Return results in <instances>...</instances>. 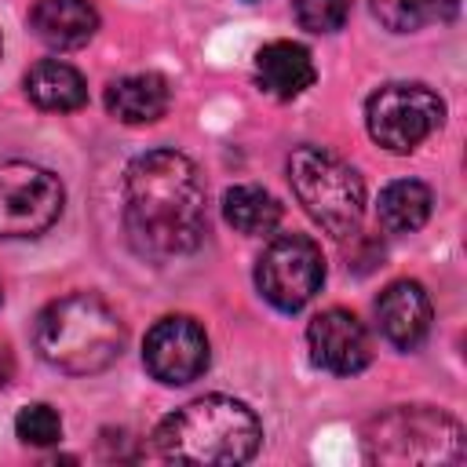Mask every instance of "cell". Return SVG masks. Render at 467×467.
<instances>
[{"label": "cell", "instance_id": "19", "mask_svg": "<svg viewBox=\"0 0 467 467\" xmlns=\"http://www.w3.org/2000/svg\"><path fill=\"white\" fill-rule=\"evenodd\" d=\"M15 434L26 441V445H36V449H47L62 438V420L51 405L44 401H33L26 405L18 416H15Z\"/></svg>", "mask_w": 467, "mask_h": 467}, {"label": "cell", "instance_id": "10", "mask_svg": "<svg viewBox=\"0 0 467 467\" xmlns=\"http://www.w3.org/2000/svg\"><path fill=\"white\" fill-rule=\"evenodd\" d=\"M306 347H310L314 365L332 376H354L372 361V339L365 325L343 306H332L310 317Z\"/></svg>", "mask_w": 467, "mask_h": 467}, {"label": "cell", "instance_id": "18", "mask_svg": "<svg viewBox=\"0 0 467 467\" xmlns=\"http://www.w3.org/2000/svg\"><path fill=\"white\" fill-rule=\"evenodd\" d=\"M368 4L379 26H387L390 33H416L431 22H441L456 7V0H368Z\"/></svg>", "mask_w": 467, "mask_h": 467}, {"label": "cell", "instance_id": "14", "mask_svg": "<svg viewBox=\"0 0 467 467\" xmlns=\"http://www.w3.org/2000/svg\"><path fill=\"white\" fill-rule=\"evenodd\" d=\"M171 88L161 73H128L106 88V109L120 124H153L168 113Z\"/></svg>", "mask_w": 467, "mask_h": 467}, {"label": "cell", "instance_id": "17", "mask_svg": "<svg viewBox=\"0 0 467 467\" xmlns=\"http://www.w3.org/2000/svg\"><path fill=\"white\" fill-rule=\"evenodd\" d=\"M223 215L237 234L259 237L281 223V204L270 190H263L255 182H241V186H230L223 193Z\"/></svg>", "mask_w": 467, "mask_h": 467}, {"label": "cell", "instance_id": "21", "mask_svg": "<svg viewBox=\"0 0 467 467\" xmlns=\"http://www.w3.org/2000/svg\"><path fill=\"white\" fill-rule=\"evenodd\" d=\"M11 372H15V358H11V350L0 343V387H7Z\"/></svg>", "mask_w": 467, "mask_h": 467}, {"label": "cell", "instance_id": "7", "mask_svg": "<svg viewBox=\"0 0 467 467\" xmlns=\"http://www.w3.org/2000/svg\"><path fill=\"white\" fill-rule=\"evenodd\" d=\"M321 285H325V259L317 241H310L306 234L274 237L255 263V288L281 314L303 310L321 292Z\"/></svg>", "mask_w": 467, "mask_h": 467}, {"label": "cell", "instance_id": "22", "mask_svg": "<svg viewBox=\"0 0 467 467\" xmlns=\"http://www.w3.org/2000/svg\"><path fill=\"white\" fill-rule=\"evenodd\" d=\"M0 303H4V288H0Z\"/></svg>", "mask_w": 467, "mask_h": 467}, {"label": "cell", "instance_id": "1", "mask_svg": "<svg viewBox=\"0 0 467 467\" xmlns=\"http://www.w3.org/2000/svg\"><path fill=\"white\" fill-rule=\"evenodd\" d=\"M124 230L139 255L175 259L208 234V193L197 164L179 150H146L124 171Z\"/></svg>", "mask_w": 467, "mask_h": 467}, {"label": "cell", "instance_id": "5", "mask_svg": "<svg viewBox=\"0 0 467 467\" xmlns=\"http://www.w3.org/2000/svg\"><path fill=\"white\" fill-rule=\"evenodd\" d=\"M288 182L306 215L332 237H354L365 215V182L336 153L321 146H296L288 157Z\"/></svg>", "mask_w": 467, "mask_h": 467}, {"label": "cell", "instance_id": "16", "mask_svg": "<svg viewBox=\"0 0 467 467\" xmlns=\"http://www.w3.org/2000/svg\"><path fill=\"white\" fill-rule=\"evenodd\" d=\"M431 186L420 179H394L383 186L379 204H376V219L387 234H416L427 219H431Z\"/></svg>", "mask_w": 467, "mask_h": 467}, {"label": "cell", "instance_id": "9", "mask_svg": "<svg viewBox=\"0 0 467 467\" xmlns=\"http://www.w3.org/2000/svg\"><path fill=\"white\" fill-rule=\"evenodd\" d=\"M208 361H212V347L204 328L193 317L171 314L146 332L142 365L157 383H168V387L193 383L197 376L208 372Z\"/></svg>", "mask_w": 467, "mask_h": 467}, {"label": "cell", "instance_id": "15", "mask_svg": "<svg viewBox=\"0 0 467 467\" xmlns=\"http://www.w3.org/2000/svg\"><path fill=\"white\" fill-rule=\"evenodd\" d=\"M26 95L40 109L73 113V109H80L88 102V84H84L77 66H69L62 58H40L26 73Z\"/></svg>", "mask_w": 467, "mask_h": 467}, {"label": "cell", "instance_id": "4", "mask_svg": "<svg viewBox=\"0 0 467 467\" xmlns=\"http://www.w3.org/2000/svg\"><path fill=\"white\" fill-rule=\"evenodd\" d=\"M368 463H460L463 427L431 405H398L372 416L361 431Z\"/></svg>", "mask_w": 467, "mask_h": 467}, {"label": "cell", "instance_id": "6", "mask_svg": "<svg viewBox=\"0 0 467 467\" xmlns=\"http://www.w3.org/2000/svg\"><path fill=\"white\" fill-rule=\"evenodd\" d=\"M445 120V102L427 84L394 80L368 95L365 102V124L376 146L390 153H412L420 142H427Z\"/></svg>", "mask_w": 467, "mask_h": 467}, {"label": "cell", "instance_id": "2", "mask_svg": "<svg viewBox=\"0 0 467 467\" xmlns=\"http://www.w3.org/2000/svg\"><path fill=\"white\" fill-rule=\"evenodd\" d=\"M259 416L226 394L197 398L164 416L153 431L157 456L168 463H248L259 452Z\"/></svg>", "mask_w": 467, "mask_h": 467}, {"label": "cell", "instance_id": "11", "mask_svg": "<svg viewBox=\"0 0 467 467\" xmlns=\"http://www.w3.org/2000/svg\"><path fill=\"white\" fill-rule=\"evenodd\" d=\"M376 321L390 347L416 350L431 332V296L420 281H394L376 299Z\"/></svg>", "mask_w": 467, "mask_h": 467}, {"label": "cell", "instance_id": "12", "mask_svg": "<svg viewBox=\"0 0 467 467\" xmlns=\"http://www.w3.org/2000/svg\"><path fill=\"white\" fill-rule=\"evenodd\" d=\"M29 29L55 51H77L95 36L99 11L91 0H33Z\"/></svg>", "mask_w": 467, "mask_h": 467}, {"label": "cell", "instance_id": "13", "mask_svg": "<svg viewBox=\"0 0 467 467\" xmlns=\"http://www.w3.org/2000/svg\"><path fill=\"white\" fill-rule=\"evenodd\" d=\"M317 69L303 44L296 40H270L255 55V80L274 99H296L314 84Z\"/></svg>", "mask_w": 467, "mask_h": 467}, {"label": "cell", "instance_id": "20", "mask_svg": "<svg viewBox=\"0 0 467 467\" xmlns=\"http://www.w3.org/2000/svg\"><path fill=\"white\" fill-rule=\"evenodd\" d=\"M292 15L306 33H336L350 18V0H292Z\"/></svg>", "mask_w": 467, "mask_h": 467}, {"label": "cell", "instance_id": "3", "mask_svg": "<svg viewBox=\"0 0 467 467\" xmlns=\"http://www.w3.org/2000/svg\"><path fill=\"white\" fill-rule=\"evenodd\" d=\"M40 358L69 376L109 368L124 350V321L95 292H69L47 303L33 328Z\"/></svg>", "mask_w": 467, "mask_h": 467}, {"label": "cell", "instance_id": "8", "mask_svg": "<svg viewBox=\"0 0 467 467\" xmlns=\"http://www.w3.org/2000/svg\"><path fill=\"white\" fill-rule=\"evenodd\" d=\"M66 204L55 171L33 161H0V237L47 234Z\"/></svg>", "mask_w": 467, "mask_h": 467}]
</instances>
